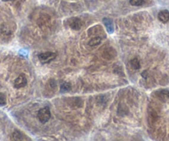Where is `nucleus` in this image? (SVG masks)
<instances>
[{
    "mask_svg": "<svg viewBox=\"0 0 169 141\" xmlns=\"http://www.w3.org/2000/svg\"><path fill=\"white\" fill-rule=\"evenodd\" d=\"M56 53H52V52H46V53H41L38 56V58L42 63H48L50 61L54 60L56 58Z\"/></svg>",
    "mask_w": 169,
    "mask_h": 141,
    "instance_id": "2",
    "label": "nucleus"
},
{
    "mask_svg": "<svg viewBox=\"0 0 169 141\" xmlns=\"http://www.w3.org/2000/svg\"><path fill=\"white\" fill-rule=\"evenodd\" d=\"M37 117H38V120L42 123L47 122L50 120V118H51V112H50V110H49L48 107H44V108L41 109L38 111Z\"/></svg>",
    "mask_w": 169,
    "mask_h": 141,
    "instance_id": "1",
    "label": "nucleus"
},
{
    "mask_svg": "<svg viewBox=\"0 0 169 141\" xmlns=\"http://www.w3.org/2000/svg\"><path fill=\"white\" fill-rule=\"evenodd\" d=\"M27 77L24 74H21L18 76V77H17V79L14 81V87L17 89L23 88L24 87L25 85H27Z\"/></svg>",
    "mask_w": 169,
    "mask_h": 141,
    "instance_id": "4",
    "label": "nucleus"
},
{
    "mask_svg": "<svg viewBox=\"0 0 169 141\" xmlns=\"http://www.w3.org/2000/svg\"><path fill=\"white\" fill-rule=\"evenodd\" d=\"M157 18L162 23H168L169 21V11H168V10H162L158 13Z\"/></svg>",
    "mask_w": 169,
    "mask_h": 141,
    "instance_id": "5",
    "label": "nucleus"
},
{
    "mask_svg": "<svg viewBox=\"0 0 169 141\" xmlns=\"http://www.w3.org/2000/svg\"><path fill=\"white\" fill-rule=\"evenodd\" d=\"M7 103L6 96L4 93H0V105H5Z\"/></svg>",
    "mask_w": 169,
    "mask_h": 141,
    "instance_id": "12",
    "label": "nucleus"
},
{
    "mask_svg": "<svg viewBox=\"0 0 169 141\" xmlns=\"http://www.w3.org/2000/svg\"><path fill=\"white\" fill-rule=\"evenodd\" d=\"M68 24L70 26V28L73 29V30H80L82 28L83 23H82V21L80 18H71L68 21Z\"/></svg>",
    "mask_w": 169,
    "mask_h": 141,
    "instance_id": "3",
    "label": "nucleus"
},
{
    "mask_svg": "<svg viewBox=\"0 0 169 141\" xmlns=\"http://www.w3.org/2000/svg\"><path fill=\"white\" fill-rule=\"evenodd\" d=\"M130 65H131V66L134 70H138V69L140 68V62H139V60L138 58H134V59L131 61H130Z\"/></svg>",
    "mask_w": 169,
    "mask_h": 141,
    "instance_id": "8",
    "label": "nucleus"
},
{
    "mask_svg": "<svg viewBox=\"0 0 169 141\" xmlns=\"http://www.w3.org/2000/svg\"><path fill=\"white\" fill-rule=\"evenodd\" d=\"M71 88V85L69 82H63L62 84L60 85V91L62 92H66V91H69Z\"/></svg>",
    "mask_w": 169,
    "mask_h": 141,
    "instance_id": "9",
    "label": "nucleus"
},
{
    "mask_svg": "<svg viewBox=\"0 0 169 141\" xmlns=\"http://www.w3.org/2000/svg\"><path fill=\"white\" fill-rule=\"evenodd\" d=\"M101 42V37H93V38H91V39L90 40V42H89V45L94 47V46L99 45Z\"/></svg>",
    "mask_w": 169,
    "mask_h": 141,
    "instance_id": "7",
    "label": "nucleus"
},
{
    "mask_svg": "<svg viewBox=\"0 0 169 141\" xmlns=\"http://www.w3.org/2000/svg\"><path fill=\"white\" fill-rule=\"evenodd\" d=\"M166 96H167V97H168V99H169V91L166 92Z\"/></svg>",
    "mask_w": 169,
    "mask_h": 141,
    "instance_id": "13",
    "label": "nucleus"
},
{
    "mask_svg": "<svg viewBox=\"0 0 169 141\" xmlns=\"http://www.w3.org/2000/svg\"><path fill=\"white\" fill-rule=\"evenodd\" d=\"M103 22H104V23H105L108 32H109V33H113V32H114V25H113L112 20L109 19V18H104Z\"/></svg>",
    "mask_w": 169,
    "mask_h": 141,
    "instance_id": "6",
    "label": "nucleus"
},
{
    "mask_svg": "<svg viewBox=\"0 0 169 141\" xmlns=\"http://www.w3.org/2000/svg\"><path fill=\"white\" fill-rule=\"evenodd\" d=\"M145 0H129V3L133 6H140L144 3Z\"/></svg>",
    "mask_w": 169,
    "mask_h": 141,
    "instance_id": "11",
    "label": "nucleus"
},
{
    "mask_svg": "<svg viewBox=\"0 0 169 141\" xmlns=\"http://www.w3.org/2000/svg\"><path fill=\"white\" fill-rule=\"evenodd\" d=\"M21 136H22V134L19 131L16 130V131H14V133L12 134V140H22Z\"/></svg>",
    "mask_w": 169,
    "mask_h": 141,
    "instance_id": "10",
    "label": "nucleus"
}]
</instances>
